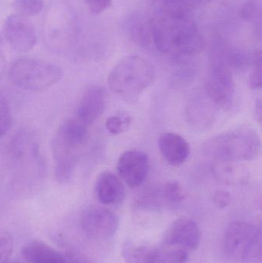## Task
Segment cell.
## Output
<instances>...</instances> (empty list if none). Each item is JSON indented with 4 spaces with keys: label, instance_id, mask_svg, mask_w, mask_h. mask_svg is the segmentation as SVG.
I'll return each mask as SVG.
<instances>
[{
    "label": "cell",
    "instance_id": "6da1fadb",
    "mask_svg": "<svg viewBox=\"0 0 262 263\" xmlns=\"http://www.w3.org/2000/svg\"><path fill=\"white\" fill-rule=\"evenodd\" d=\"M150 24L151 44L163 53L193 57L204 49L205 40L192 15L157 12Z\"/></svg>",
    "mask_w": 262,
    "mask_h": 263
},
{
    "label": "cell",
    "instance_id": "7a4b0ae2",
    "mask_svg": "<svg viewBox=\"0 0 262 263\" xmlns=\"http://www.w3.org/2000/svg\"><path fill=\"white\" fill-rule=\"evenodd\" d=\"M155 78V70L149 62L138 55H129L112 69L108 83L114 93L126 102L134 103Z\"/></svg>",
    "mask_w": 262,
    "mask_h": 263
},
{
    "label": "cell",
    "instance_id": "3957f363",
    "mask_svg": "<svg viewBox=\"0 0 262 263\" xmlns=\"http://www.w3.org/2000/svg\"><path fill=\"white\" fill-rule=\"evenodd\" d=\"M87 139V126L76 119L66 120L58 127L52 142L58 182L64 183L71 179Z\"/></svg>",
    "mask_w": 262,
    "mask_h": 263
},
{
    "label": "cell",
    "instance_id": "277c9868",
    "mask_svg": "<svg viewBox=\"0 0 262 263\" xmlns=\"http://www.w3.org/2000/svg\"><path fill=\"white\" fill-rule=\"evenodd\" d=\"M205 151L223 162L253 160L261 152V139L255 129L241 126L208 141Z\"/></svg>",
    "mask_w": 262,
    "mask_h": 263
},
{
    "label": "cell",
    "instance_id": "5b68a950",
    "mask_svg": "<svg viewBox=\"0 0 262 263\" xmlns=\"http://www.w3.org/2000/svg\"><path fill=\"white\" fill-rule=\"evenodd\" d=\"M261 231L255 224L237 221L226 228L223 249L235 263H261Z\"/></svg>",
    "mask_w": 262,
    "mask_h": 263
},
{
    "label": "cell",
    "instance_id": "8992f818",
    "mask_svg": "<svg viewBox=\"0 0 262 263\" xmlns=\"http://www.w3.org/2000/svg\"><path fill=\"white\" fill-rule=\"evenodd\" d=\"M12 83L24 90L38 92L52 87L63 78L61 68L46 60L21 58L12 63L9 69Z\"/></svg>",
    "mask_w": 262,
    "mask_h": 263
},
{
    "label": "cell",
    "instance_id": "52a82bcc",
    "mask_svg": "<svg viewBox=\"0 0 262 263\" xmlns=\"http://www.w3.org/2000/svg\"><path fill=\"white\" fill-rule=\"evenodd\" d=\"M43 35L48 47L57 52L72 48L76 36V22L72 8L66 2H54L46 14Z\"/></svg>",
    "mask_w": 262,
    "mask_h": 263
},
{
    "label": "cell",
    "instance_id": "ba28073f",
    "mask_svg": "<svg viewBox=\"0 0 262 263\" xmlns=\"http://www.w3.org/2000/svg\"><path fill=\"white\" fill-rule=\"evenodd\" d=\"M122 255L126 263H187L189 253L181 249L141 245L128 241L123 245Z\"/></svg>",
    "mask_w": 262,
    "mask_h": 263
},
{
    "label": "cell",
    "instance_id": "9c48e42d",
    "mask_svg": "<svg viewBox=\"0 0 262 263\" xmlns=\"http://www.w3.org/2000/svg\"><path fill=\"white\" fill-rule=\"evenodd\" d=\"M10 150L12 160L23 175H31V172L35 176L43 174V162L38 145L29 133L22 132L14 137Z\"/></svg>",
    "mask_w": 262,
    "mask_h": 263
},
{
    "label": "cell",
    "instance_id": "30bf717a",
    "mask_svg": "<svg viewBox=\"0 0 262 263\" xmlns=\"http://www.w3.org/2000/svg\"><path fill=\"white\" fill-rule=\"evenodd\" d=\"M235 86L232 72L223 66L212 68L205 86L208 100L218 107L227 109L232 106Z\"/></svg>",
    "mask_w": 262,
    "mask_h": 263
},
{
    "label": "cell",
    "instance_id": "8fae6325",
    "mask_svg": "<svg viewBox=\"0 0 262 263\" xmlns=\"http://www.w3.org/2000/svg\"><path fill=\"white\" fill-rule=\"evenodd\" d=\"M83 231L97 239H106L113 236L119 226L116 215L105 207L92 205L83 212L81 217Z\"/></svg>",
    "mask_w": 262,
    "mask_h": 263
},
{
    "label": "cell",
    "instance_id": "7c38bea8",
    "mask_svg": "<svg viewBox=\"0 0 262 263\" xmlns=\"http://www.w3.org/2000/svg\"><path fill=\"white\" fill-rule=\"evenodd\" d=\"M3 34L9 46L18 52L31 50L37 43V35L32 22L18 13L6 18Z\"/></svg>",
    "mask_w": 262,
    "mask_h": 263
},
{
    "label": "cell",
    "instance_id": "4fadbf2b",
    "mask_svg": "<svg viewBox=\"0 0 262 263\" xmlns=\"http://www.w3.org/2000/svg\"><path fill=\"white\" fill-rule=\"evenodd\" d=\"M201 233L193 219L181 217L172 222L163 239V247L194 251L199 247Z\"/></svg>",
    "mask_w": 262,
    "mask_h": 263
},
{
    "label": "cell",
    "instance_id": "5bb4252c",
    "mask_svg": "<svg viewBox=\"0 0 262 263\" xmlns=\"http://www.w3.org/2000/svg\"><path fill=\"white\" fill-rule=\"evenodd\" d=\"M150 168L149 156L140 150H129L120 156L117 163L118 176L125 183L135 189L146 181Z\"/></svg>",
    "mask_w": 262,
    "mask_h": 263
},
{
    "label": "cell",
    "instance_id": "9a60e30c",
    "mask_svg": "<svg viewBox=\"0 0 262 263\" xmlns=\"http://www.w3.org/2000/svg\"><path fill=\"white\" fill-rule=\"evenodd\" d=\"M106 91L98 85L89 86L77 106L76 120L86 126L93 123L104 110Z\"/></svg>",
    "mask_w": 262,
    "mask_h": 263
},
{
    "label": "cell",
    "instance_id": "2e32d148",
    "mask_svg": "<svg viewBox=\"0 0 262 263\" xmlns=\"http://www.w3.org/2000/svg\"><path fill=\"white\" fill-rule=\"evenodd\" d=\"M158 148L164 160L172 166H179L190 156L189 142L179 134L165 133L158 139Z\"/></svg>",
    "mask_w": 262,
    "mask_h": 263
},
{
    "label": "cell",
    "instance_id": "e0dca14e",
    "mask_svg": "<svg viewBox=\"0 0 262 263\" xmlns=\"http://www.w3.org/2000/svg\"><path fill=\"white\" fill-rule=\"evenodd\" d=\"M125 193L124 185L121 179L112 172H103L97 179L95 194L103 205L119 204L124 199Z\"/></svg>",
    "mask_w": 262,
    "mask_h": 263
},
{
    "label": "cell",
    "instance_id": "ac0fdd59",
    "mask_svg": "<svg viewBox=\"0 0 262 263\" xmlns=\"http://www.w3.org/2000/svg\"><path fill=\"white\" fill-rule=\"evenodd\" d=\"M22 255L28 263H71L67 254L39 240L31 241L24 246Z\"/></svg>",
    "mask_w": 262,
    "mask_h": 263
},
{
    "label": "cell",
    "instance_id": "d6986e66",
    "mask_svg": "<svg viewBox=\"0 0 262 263\" xmlns=\"http://www.w3.org/2000/svg\"><path fill=\"white\" fill-rule=\"evenodd\" d=\"M200 0H156V12L171 15H192Z\"/></svg>",
    "mask_w": 262,
    "mask_h": 263
},
{
    "label": "cell",
    "instance_id": "ffe728a7",
    "mask_svg": "<svg viewBox=\"0 0 262 263\" xmlns=\"http://www.w3.org/2000/svg\"><path fill=\"white\" fill-rule=\"evenodd\" d=\"M212 107L209 103L204 102H198L196 104H192L188 112L192 124L196 126H207L209 122L213 120V109Z\"/></svg>",
    "mask_w": 262,
    "mask_h": 263
},
{
    "label": "cell",
    "instance_id": "44dd1931",
    "mask_svg": "<svg viewBox=\"0 0 262 263\" xmlns=\"http://www.w3.org/2000/svg\"><path fill=\"white\" fill-rule=\"evenodd\" d=\"M160 192L166 206H175L184 199L183 188L178 182H167L160 189Z\"/></svg>",
    "mask_w": 262,
    "mask_h": 263
},
{
    "label": "cell",
    "instance_id": "7402d4cb",
    "mask_svg": "<svg viewBox=\"0 0 262 263\" xmlns=\"http://www.w3.org/2000/svg\"><path fill=\"white\" fill-rule=\"evenodd\" d=\"M43 0H15L13 3V8L17 13L26 17L38 15L43 10Z\"/></svg>",
    "mask_w": 262,
    "mask_h": 263
},
{
    "label": "cell",
    "instance_id": "603a6c76",
    "mask_svg": "<svg viewBox=\"0 0 262 263\" xmlns=\"http://www.w3.org/2000/svg\"><path fill=\"white\" fill-rule=\"evenodd\" d=\"M131 122V117L126 114L112 116L106 120V128L111 134L118 135L127 130Z\"/></svg>",
    "mask_w": 262,
    "mask_h": 263
},
{
    "label": "cell",
    "instance_id": "cb8c5ba5",
    "mask_svg": "<svg viewBox=\"0 0 262 263\" xmlns=\"http://www.w3.org/2000/svg\"><path fill=\"white\" fill-rule=\"evenodd\" d=\"M261 4L260 0H247L243 4L240 14L246 21L261 23Z\"/></svg>",
    "mask_w": 262,
    "mask_h": 263
},
{
    "label": "cell",
    "instance_id": "d4e9b609",
    "mask_svg": "<svg viewBox=\"0 0 262 263\" xmlns=\"http://www.w3.org/2000/svg\"><path fill=\"white\" fill-rule=\"evenodd\" d=\"M252 69L249 75L248 83L252 89L261 88V53L256 51L252 57Z\"/></svg>",
    "mask_w": 262,
    "mask_h": 263
},
{
    "label": "cell",
    "instance_id": "484cf974",
    "mask_svg": "<svg viewBox=\"0 0 262 263\" xmlns=\"http://www.w3.org/2000/svg\"><path fill=\"white\" fill-rule=\"evenodd\" d=\"M12 124V112L5 96L0 92V138L10 129Z\"/></svg>",
    "mask_w": 262,
    "mask_h": 263
},
{
    "label": "cell",
    "instance_id": "4316f807",
    "mask_svg": "<svg viewBox=\"0 0 262 263\" xmlns=\"http://www.w3.org/2000/svg\"><path fill=\"white\" fill-rule=\"evenodd\" d=\"M13 250V241L9 234L0 235V263L9 262Z\"/></svg>",
    "mask_w": 262,
    "mask_h": 263
},
{
    "label": "cell",
    "instance_id": "83f0119b",
    "mask_svg": "<svg viewBox=\"0 0 262 263\" xmlns=\"http://www.w3.org/2000/svg\"><path fill=\"white\" fill-rule=\"evenodd\" d=\"M89 11L94 15L102 13L112 4V0H85Z\"/></svg>",
    "mask_w": 262,
    "mask_h": 263
},
{
    "label": "cell",
    "instance_id": "f1b7e54d",
    "mask_svg": "<svg viewBox=\"0 0 262 263\" xmlns=\"http://www.w3.org/2000/svg\"><path fill=\"white\" fill-rule=\"evenodd\" d=\"M230 194L226 190H218L214 193L212 200L215 206L218 209H225L231 203Z\"/></svg>",
    "mask_w": 262,
    "mask_h": 263
},
{
    "label": "cell",
    "instance_id": "f546056e",
    "mask_svg": "<svg viewBox=\"0 0 262 263\" xmlns=\"http://www.w3.org/2000/svg\"><path fill=\"white\" fill-rule=\"evenodd\" d=\"M71 263H92L87 258L78 253H72V254H67Z\"/></svg>",
    "mask_w": 262,
    "mask_h": 263
},
{
    "label": "cell",
    "instance_id": "4dcf8cb0",
    "mask_svg": "<svg viewBox=\"0 0 262 263\" xmlns=\"http://www.w3.org/2000/svg\"><path fill=\"white\" fill-rule=\"evenodd\" d=\"M6 59H5L4 55L3 52L0 51V80L3 78L4 76L5 72H6Z\"/></svg>",
    "mask_w": 262,
    "mask_h": 263
},
{
    "label": "cell",
    "instance_id": "1f68e13d",
    "mask_svg": "<svg viewBox=\"0 0 262 263\" xmlns=\"http://www.w3.org/2000/svg\"><path fill=\"white\" fill-rule=\"evenodd\" d=\"M256 114L258 115V119L259 120H261V101H258V104H256Z\"/></svg>",
    "mask_w": 262,
    "mask_h": 263
},
{
    "label": "cell",
    "instance_id": "d6a6232c",
    "mask_svg": "<svg viewBox=\"0 0 262 263\" xmlns=\"http://www.w3.org/2000/svg\"><path fill=\"white\" fill-rule=\"evenodd\" d=\"M6 263H22V262H16V261H14V262H10V261H9V262H6Z\"/></svg>",
    "mask_w": 262,
    "mask_h": 263
}]
</instances>
